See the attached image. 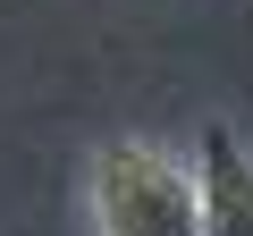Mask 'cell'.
I'll list each match as a JSON object with an SVG mask.
<instances>
[{"mask_svg":"<svg viewBox=\"0 0 253 236\" xmlns=\"http://www.w3.org/2000/svg\"><path fill=\"white\" fill-rule=\"evenodd\" d=\"M93 228L101 236H203V177L194 160L161 152V144H110L93 152Z\"/></svg>","mask_w":253,"mask_h":236,"instance_id":"cell-1","label":"cell"},{"mask_svg":"<svg viewBox=\"0 0 253 236\" xmlns=\"http://www.w3.org/2000/svg\"><path fill=\"white\" fill-rule=\"evenodd\" d=\"M194 177H203V236H253V152L228 127H203Z\"/></svg>","mask_w":253,"mask_h":236,"instance_id":"cell-2","label":"cell"}]
</instances>
